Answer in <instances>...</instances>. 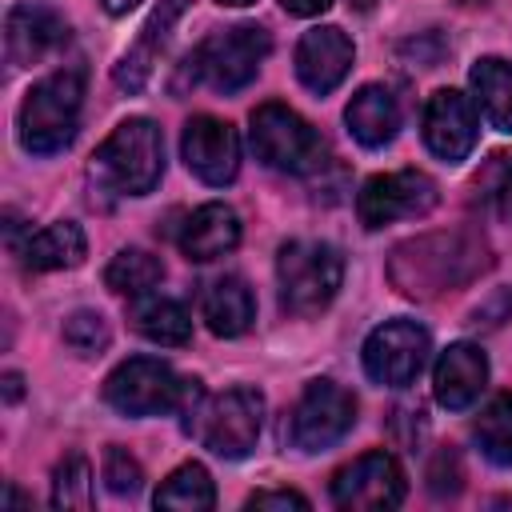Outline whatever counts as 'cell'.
<instances>
[{
	"instance_id": "obj_1",
	"label": "cell",
	"mask_w": 512,
	"mask_h": 512,
	"mask_svg": "<svg viewBox=\"0 0 512 512\" xmlns=\"http://www.w3.org/2000/svg\"><path fill=\"white\" fill-rule=\"evenodd\" d=\"M488 268V244L472 232H440L408 240L392 252V280L404 296H436L468 284Z\"/></svg>"
},
{
	"instance_id": "obj_2",
	"label": "cell",
	"mask_w": 512,
	"mask_h": 512,
	"mask_svg": "<svg viewBox=\"0 0 512 512\" xmlns=\"http://www.w3.org/2000/svg\"><path fill=\"white\" fill-rule=\"evenodd\" d=\"M164 176V136L148 116H128L92 156V180L120 196H148Z\"/></svg>"
},
{
	"instance_id": "obj_3",
	"label": "cell",
	"mask_w": 512,
	"mask_h": 512,
	"mask_svg": "<svg viewBox=\"0 0 512 512\" xmlns=\"http://www.w3.org/2000/svg\"><path fill=\"white\" fill-rule=\"evenodd\" d=\"M80 104H84V72L80 68H60L32 84V92L20 104V144L32 156H52L64 152L76 136L80 124Z\"/></svg>"
},
{
	"instance_id": "obj_4",
	"label": "cell",
	"mask_w": 512,
	"mask_h": 512,
	"mask_svg": "<svg viewBox=\"0 0 512 512\" xmlns=\"http://www.w3.org/2000/svg\"><path fill=\"white\" fill-rule=\"evenodd\" d=\"M184 428L224 460H240L256 448L264 424V396L256 388H228L220 396H196L184 408Z\"/></svg>"
},
{
	"instance_id": "obj_5",
	"label": "cell",
	"mask_w": 512,
	"mask_h": 512,
	"mask_svg": "<svg viewBox=\"0 0 512 512\" xmlns=\"http://www.w3.org/2000/svg\"><path fill=\"white\" fill-rule=\"evenodd\" d=\"M344 280V256L324 240H288L276 256L280 304L292 316H316L332 304Z\"/></svg>"
},
{
	"instance_id": "obj_6",
	"label": "cell",
	"mask_w": 512,
	"mask_h": 512,
	"mask_svg": "<svg viewBox=\"0 0 512 512\" xmlns=\"http://www.w3.org/2000/svg\"><path fill=\"white\" fill-rule=\"evenodd\" d=\"M204 388L196 380H180L164 360L132 356L104 380V400L124 416H160L184 412Z\"/></svg>"
},
{
	"instance_id": "obj_7",
	"label": "cell",
	"mask_w": 512,
	"mask_h": 512,
	"mask_svg": "<svg viewBox=\"0 0 512 512\" xmlns=\"http://www.w3.org/2000/svg\"><path fill=\"white\" fill-rule=\"evenodd\" d=\"M248 140H252V152L260 164L276 168V172H292V176H304V172H316L324 164V140L320 132L300 116L292 112L288 104H260L252 112V128H248Z\"/></svg>"
},
{
	"instance_id": "obj_8",
	"label": "cell",
	"mask_w": 512,
	"mask_h": 512,
	"mask_svg": "<svg viewBox=\"0 0 512 512\" xmlns=\"http://www.w3.org/2000/svg\"><path fill=\"white\" fill-rule=\"evenodd\" d=\"M268 52H272V40L264 28H256V24L220 28L192 52V72L200 80H208L216 92H236L256 80Z\"/></svg>"
},
{
	"instance_id": "obj_9",
	"label": "cell",
	"mask_w": 512,
	"mask_h": 512,
	"mask_svg": "<svg viewBox=\"0 0 512 512\" xmlns=\"http://www.w3.org/2000/svg\"><path fill=\"white\" fill-rule=\"evenodd\" d=\"M440 200V188L432 176L404 168V172H384L364 180L360 196H356V212L364 228H384L392 220H412V216H428Z\"/></svg>"
},
{
	"instance_id": "obj_10",
	"label": "cell",
	"mask_w": 512,
	"mask_h": 512,
	"mask_svg": "<svg viewBox=\"0 0 512 512\" xmlns=\"http://www.w3.org/2000/svg\"><path fill=\"white\" fill-rule=\"evenodd\" d=\"M428 352H432L428 328H420L416 320H388L368 332L360 356H364V372L376 384L404 388L420 376V368L428 364Z\"/></svg>"
},
{
	"instance_id": "obj_11",
	"label": "cell",
	"mask_w": 512,
	"mask_h": 512,
	"mask_svg": "<svg viewBox=\"0 0 512 512\" xmlns=\"http://www.w3.org/2000/svg\"><path fill=\"white\" fill-rule=\"evenodd\" d=\"M356 424V400L336 380H312L292 408V440L304 452H324Z\"/></svg>"
},
{
	"instance_id": "obj_12",
	"label": "cell",
	"mask_w": 512,
	"mask_h": 512,
	"mask_svg": "<svg viewBox=\"0 0 512 512\" xmlns=\"http://www.w3.org/2000/svg\"><path fill=\"white\" fill-rule=\"evenodd\" d=\"M332 500L340 508H352V512L396 508L404 500V472L388 452H364L336 472Z\"/></svg>"
},
{
	"instance_id": "obj_13",
	"label": "cell",
	"mask_w": 512,
	"mask_h": 512,
	"mask_svg": "<svg viewBox=\"0 0 512 512\" xmlns=\"http://www.w3.org/2000/svg\"><path fill=\"white\" fill-rule=\"evenodd\" d=\"M184 164L212 188H224L240 172V136L228 120L216 116H192L184 124Z\"/></svg>"
},
{
	"instance_id": "obj_14",
	"label": "cell",
	"mask_w": 512,
	"mask_h": 512,
	"mask_svg": "<svg viewBox=\"0 0 512 512\" xmlns=\"http://www.w3.org/2000/svg\"><path fill=\"white\" fill-rule=\"evenodd\" d=\"M476 104L456 92V88H440L428 96L424 104V144L448 160V164H460L472 148H476Z\"/></svg>"
},
{
	"instance_id": "obj_15",
	"label": "cell",
	"mask_w": 512,
	"mask_h": 512,
	"mask_svg": "<svg viewBox=\"0 0 512 512\" xmlns=\"http://www.w3.org/2000/svg\"><path fill=\"white\" fill-rule=\"evenodd\" d=\"M352 56H356V48L344 36V28H336V24L308 28L300 36V44H296V76H300V84L308 92L324 96V92H332L348 76Z\"/></svg>"
},
{
	"instance_id": "obj_16",
	"label": "cell",
	"mask_w": 512,
	"mask_h": 512,
	"mask_svg": "<svg viewBox=\"0 0 512 512\" xmlns=\"http://www.w3.org/2000/svg\"><path fill=\"white\" fill-rule=\"evenodd\" d=\"M4 40H8L12 64L32 68V64L48 60L52 52H60L68 44V24H64V16H56L44 4H16L8 12Z\"/></svg>"
},
{
	"instance_id": "obj_17",
	"label": "cell",
	"mask_w": 512,
	"mask_h": 512,
	"mask_svg": "<svg viewBox=\"0 0 512 512\" xmlns=\"http://www.w3.org/2000/svg\"><path fill=\"white\" fill-rule=\"evenodd\" d=\"M488 384V356L460 340V344H448L436 360V372H432V388H436V400L448 408V412H464L476 404V396L484 392Z\"/></svg>"
},
{
	"instance_id": "obj_18",
	"label": "cell",
	"mask_w": 512,
	"mask_h": 512,
	"mask_svg": "<svg viewBox=\"0 0 512 512\" xmlns=\"http://www.w3.org/2000/svg\"><path fill=\"white\" fill-rule=\"evenodd\" d=\"M236 244H240V216L220 200L200 204L180 228V248L196 264H208V260L232 252Z\"/></svg>"
},
{
	"instance_id": "obj_19",
	"label": "cell",
	"mask_w": 512,
	"mask_h": 512,
	"mask_svg": "<svg viewBox=\"0 0 512 512\" xmlns=\"http://www.w3.org/2000/svg\"><path fill=\"white\" fill-rule=\"evenodd\" d=\"M344 124L348 132L364 144V148H384L392 144V136L400 132V104L384 84H364L348 108H344Z\"/></svg>"
},
{
	"instance_id": "obj_20",
	"label": "cell",
	"mask_w": 512,
	"mask_h": 512,
	"mask_svg": "<svg viewBox=\"0 0 512 512\" xmlns=\"http://www.w3.org/2000/svg\"><path fill=\"white\" fill-rule=\"evenodd\" d=\"M200 316L216 336H244L256 316V300L240 276H220L200 296Z\"/></svg>"
},
{
	"instance_id": "obj_21",
	"label": "cell",
	"mask_w": 512,
	"mask_h": 512,
	"mask_svg": "<svg viewBox=\"0 0 512 512\" xmlns=\"http://www.w3.org/2000/svg\"><path fill=\"white\" fill-rule=\"evenodd\" d=\"M84 252H88V240H84L80 224L60 220V224H48L24 240L20 264L28 272H56V268H76L84 260Z\"/></svg>"
},
{
	"instance_id": "obj_22",
	"label": "cell",
	"mask_w": 512,
	"mask_h": 512,
	"mask_svg": "<svg viewBox=\"0 0 512 512\" xmlns=\"http://www.w3.org/2000/svg\"><path fill=\"white\" fill-rule=\"evenodd\" d=\"M128 320L132 328L152 340V344H188L192 340V316L180 300L172 296H156V292H144L132 308H128Z\"/></svg>"
},
{
	"instance_id": "obj_23",
	"label": "cell",
	"mask_w": 512,
	"mask_h": 512,
	"mask_svg": "<svg viewBox=\"0 0 512 512\" xmlns=\"http://www.w3.org/2000/svg\"><path fill=\"white\" fill-rule=\"evenodd\" d=\"M468 80L488 124L500 132H512V64H504L500 56H484L472 64Z\"/></svg>"
},
{
	"instance_id": "obj_24",
	"label": "cell",
	"mask_w": 512,
	"mask_h": 512,
	"mask_svg": "<svg viewBox=\"0 0 512 512\" xmlns=\"http://www.w3.org/2000/svg\"><path fill=\"white\" fill-rule=\"evenodd\" d=\"M184 12V0H164L156 12H152V20L144 24V36H140V44L116 64V84L120 88H140L144 80H148V72H152V56H156V44H164V36H168V28H172V20Z\"/></svg>"
},
{
	"instance_id": "obj_25",
	"label": "cell",
	"mask_w": 512,
	"mask_h": 512,
	"mask_svg": "<svg viewBox=\"0 0 512 512\" xmlns=\"http://www.w3.org/2000/svg\"><path fill=\"white\" fill-rule=\"evenodd\" d=\"M216 504V484L204 464H180L160 488H156V508H180V512H204Z\"/></svg>"
},
{
	"instance_id": "obj_26",
	"label": "cell",
	"mask_w": 512,
	"mask_h": 512,
	"mask_svg": "<svg viewBox=\"0 0 512 512\" xmlns=\"http://www.w3.org/2000/svg\"><path fill=\"white\" fill-rule=\"evenodd\" d=\"M160 280H164V264H160V256H152L144 248H120L104 268V284L124 296H144Z\"/></svg>"
},
{
	"instance_id": "obj_27",
	"label": "cell",
	"mask_w": 512,
	"mask_h": 512,
	"mask_svg": "<svg viewBox=\"0 0 512 512\" xmlns=\"http://www.w3.org/2000/svg\"><path fill=\"white\" fill-rule=\"evenodd\" d=\"M472 432H476L480 452H484L492 464L512 468V392L492 396V400L484 404V412L476 416Z\"/></svg>"
},
{
	"instance_id": "obj_28",
	"label": "cell",
	"mask_w": 512,
	"mask_h": 512,
	"mask_svg": "<svg viewBox=\"0 0 512 512\" xmlns=\"http://www.w3.org/2000/svg\"><path fill=\"white\" fill-rule=\"evenodd\" d=\"M52 504L56 508H92V468L80 452H68L52 472Z\"/></svg>"
},
{
	"instance_id": "obj_29",
	"label": "cell",
	"mask_w": 512,
	"mask_h": 512,
	"mask_svg": "<svg viewBox=\"0 0 512 512\" xmlns=\"http://www.w3.org/2000/svg\"><path fill=\"white\" fill-rule=\"evenodd\" d=\"M108 340H112V332H108V324H104L100 312L80 308V312H72V316L64 320V344L76 348L80 356H92V352L108 348Z\"/></svg>"
},
{
	"instance_id": "obj_30",
	"label": "cell",
	"mask_w": 512,
	"mask_h": 512,
	"mask_svg": "<svg viewBox=\"0 0 512 512\" xmlns=\"http://www.w3.org/2000/svg\"><path fill=\"white\" fill-rule=\"evenodd\" d=\"M104 484H108V492H116V496H132V492H140L144 472H140L136 456H128L124 448L112 444V448L104 452Z\"/></svg>"
},
{
	"instance_id": "obj_31",
	"label": "cell",
	"mask_w": 512,
	"mask_h": 512,
	"mask_svg": "<svg viewBox=\"0 0 512 512\" xmlns=\"http://www.w3.org/2000/svg\"><path fill=\"white\" fill-rule=\"evenodd\" d=\"M428 488L436 496H456L460 492V464H456L452 452H440L436 456V464L428 468Z\"/></svg>"
},
{
	"instance_id": "obj_32",
	"label": "cell",
	"mask_w": 512,
	"mask_h": 512,
	"mask_svg": "<svg viewBox=\"0 0 512 512\" xmlns=\"http://www.w3.org/2000/svg\"><path fill=\"white\" fill-rule=\"evenodd\" d=\"M496 188H492V200H496V212L512 224V156H496Z\"/></svg>"
},
{
	"instance_id": "obj_33",
	"label": "cell",
	"mask_w": 512,
	"mask_h": 512,
	"mask_svg": "<svg viewBox=\"0 0 512 512\" xmlns=\"http://www.w3.org/2000/svg\"><path fill=\"white\" fill-rule=\"evenodd\" d=\"M248 508H308V496L292 492V488H268L248 496Z\"/></svg>"
},
{
	"instance_id": "obj_34",
	"label": "cell",
	"mask_w": 512,
	"mask_h": 512,
	"mask_svg": "<svg viewBox=\"0 0 512 512\" xmlns=\"http://www.w3.org/2000/svg\"><path fill=\"white\" fill-rule=\"evenodd\" d=\"M280 4H284L292 16H320L332 0H280Z\"/></svg>"
},
{
	"instance_id": "obj_35",
	"label": "cell",
	"mask_w": 512,
	"mask_h": 512,
	"mask_svg": "<svg viewBox=\"0 0 512 512\" xmlns=\"http://www.w3.org/2000/svg\"><path fill=\"white\" fill-rule=\"evenodd\" d=\"M4 400H8V404H12V400H20V376H16V372H8V376H4Z\"/></svg>"
},
{
	"instance_id": "obj_36",
	"label": "cell",
	"mask_w": 512,
	"mask_h": 512,
	"mask_svg": "<svg viewBox=\"0 0 512 512\" xmlns=\"http://www.w3.org/2000/svg\"><path fill=\"white\" fill-rule=\"evenodd\" d=\"M100 4H104V8L112 12V16H124V12H132V8L140 4V0H100Z\"/></svg>"
},
{
	"instance_id": "obj_37",
	"label": "cell",
	"mask_w": 512,
	"mask_h": 512,
	"mask_svg": "<svg viewBox=\"0 0 512 512\" xmlns=\"http://www.w3.org/2000/svg\"><path fill=\"white\" fill-rule=\"evenodd\" d=\"M220 4H228V8H244V4H256V0H220Z\"/></svg>"
},
{
	"instance_id": "obj_38",
	"label": "cell",
	"mask_w": 512,
	"mask_h": 512,
	"mask_svg": "<svg viewBox=\"0 0 512 512\" xmlns=\"http://www.w3.org/2000/svg\"><path fill=\"white\" fill-rule=\"evenodd\" d=\"M348 4H352V8H372L376 0H348Z\"/></svg>"
},
{
	"instance_id": "obj_39",
	"label": "cell",
	"mask_w": 512,
	"mask_h": 512,
	"mask_svg": "<svg viewBox=\"0 0 512 512\" xmlns=\"http://www.w3.org/2000/svg\"><path fill=\"white\" fill-rule=\"evenodd\" d=\"M472 4H476V0H472Z\"/></svg>"
}]
</instances>
